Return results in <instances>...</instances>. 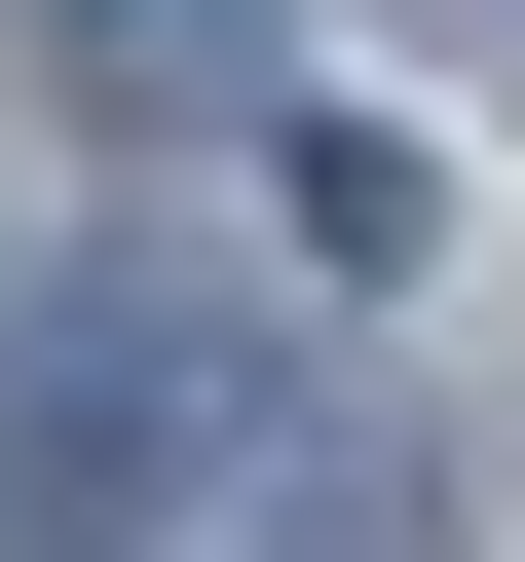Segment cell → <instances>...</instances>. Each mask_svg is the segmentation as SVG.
Wrapping results in <instances>:
<instances>
[{"label": "cell", "instance_id": "6da1fadb", "mask_svg": "<svg viewBox=\"0 0 525 562\" xmlns=\"http://www.w3.org/2000/svg\"><path fill=\"white\" fill-rule=\"evenodd\" d=\"M38 38H76V113H150V150L262 113V0H38Z\"/></svg>", "mask_w": 525, "mask_h": 562}]
</instances>
